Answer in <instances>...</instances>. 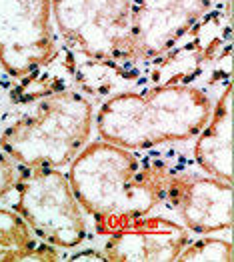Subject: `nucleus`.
Masks as SVG:
<instances>
[{"label": "nucleus", "instance_id": "nucleus-1", "mask_svg": "<svg viewBox=\"0 0 234 262\" xmlns=\"http://www.w3.org/2000/svg\"><path fill=\"white\" fill-rule=\"evenodd\" d=\"M174 174L171 164L98 140L86 144L70 162L72 192L94 219L96 234L110 236L144 219L166 202Z\"/></svg>", "mask_w": 234, "mask_h": 262}, {"label": "nucleus", "instance_id": "nucleus-2", "mask_svg": "<svg viewBox=\"0 0 234 262\" xmlns=\"http://www.w3.org/2000/svg\"><path fill=\"white\" fill-rule=\"evenodd\" d=\"M212 112L210 96L194 84H160L108 96L96 114L100 140L126 150H148L196 138Z\"/></svg>", "mask_w": 234, "mask_h": 262}, {"label": "nucleus", "instance_id": "nucleus-3", "mask_svg": "<svg viewBox=\"0 0 234 262\" xmlns=\"http://www.w3.org/2000/svg\"><path fill=\"white\" fill-rule=\"evenodd\" d=\"M94 108L82 92L64 88L38 98L0 134V150L24 168H62L86 146Z\"/></svg>", "mask_w": 234, "mask_h": 262}, {"label": "nucleus", "instance_id": "nucleus-4", "mask_svg": "<svg viewBox=\"0 0 234 262\" xmlns=\"http://www.w3.org/2000/svg\"><path fill=\"white\" fill-rule=\"evenodd\" d=\"M50 10L74 60L114 62L140 84L134 66L132 0H50Z\"/></svg>", "mask_w": 234, "mask_h": 262}, {"label": "nucleus", "instance_id": "nucleus-5", "mask_svg": "<svg viewBox=\"0 0 234 262\" xmlns=\"http://www.w3.org/2000/svg\"><path fill=\"white\" fill-rule=\"evenodd\" d=\"M14 210L40 241L76 248L86 238V219L68 176L58 168H26L14 182Z\"/></svg>", "mask_w": 234, "mask_h": 262}, {"label": "nucleus", "instance_id": "nucleus-6", "mask_svg": "<svg viewBox=\"0 0 234 262\" xmlns=\"http://www.w3.org/2000/svg\"><path fill=\"white\" fill-rule=\"evenodd\" d=\"M50 0H0V66L24 78L56 52Z\"/></svg>", "mask_w": 234, "mask_h": 262}, {"label": "nucleus", "instance_id": "nucleus-7", "mask_svg": "<svg viewBox=\"0 0 234 262\" xmlns=\"http://www.w3.org/2000/svg\"><path fill=\"white\" fill-rule=\"evenodd\" d=\"M232 0H132V42L138 76L150 60L180 44L192 28Z\"/></svg>", "mask_w": 234, "mask_h": 262}, {"label": "nucleus", "instance_id": "nucleus-8", "mask_svg": "<svg viewBox=\"0 0 234 262\" xmlns=\"http://www.w3.org/2000/svg\"><path fill=\"white\" fill-rule=\"evenodd\" d=\"M166 202L190 232L212 234L232 226V182L174 170Z\"/></svg>", "mask_w": 234, "mask_h": 262}, {"label": "nucleus", "instance_id": "nucleus-9", "mask_svg": "<svg viewBox=\"0 0 234 262\" xmlns=\"http://www.w3.org/2000/svg\"><path fill=\"white\" fill-rule=\"evenodd\" d=\"M190 242V230L164 216H144L108 236L104 258L108 262L176 260Z\"/></svg>", "mask_w": 234, "mask_h": 262}, {"label": "nucleus", "instance_id": "nucleus-10", "mask_svg": "<svg viewBox=\"0 0 234 262\" xmlns=\"http://www.w3.org/2000/svg\"><path fill=\"white\" fill-rule=\"evenodd\" d=\"M194 158L206 174L232 182V84L228 82L198 132Z\"/></svg>", "mask_w": 234, "mask_h": 262}, {"label": "nucleus", "instance_id": "nucleus-11", "mask_svg": "<svg viewBox=\"0 0 234 262\" xmlns=\"http://www.w3.org/2000/svg\"><path fill=\"white\" fill-rule=\"evenodd\" d=\"M36 244L34 230L16 210L0 208V262L28 260Z\"/></svg>", "mask_w": 234, "mask_h": 262}, {"label": "nucleus", "instance_id": "nucleus-12", "mask_svg": "<svg viewBox=\"0 0 234 262\" xmlns=\"http://www.w3.org/2000/svg\"><path fill=\"white\" fill-rule=\"evenodd\" d=\"M180 262L196 260H214V262H230L232 260V244L222 238H210L204 234V238L190 241L176 256Z\"/></svg>", "mask_w": 234, "mask_h": 262}, {"label": "nucleus", "instance_id": "nucleus-13", "mask_svg": "<svg viewBox=\"0 0 234 262\" xmlns=\"http://www.w3.org/2000/svg\"><path fill=\"white\" fill-rule=\"evenodd\" d=\"M16 178H18V172H16V166H14L12 158L0 150V200L14 188Z\"/></svg>", "mask_w": 234, "mask_h": 262}, {"label": "nucleus", "instance_id": "nucleus-14", "mask_svg": "<svg viewBox=\"0 0 234 262\" xmlns=\"http://www.w3.org/2000/svg\"><path fill=\"white\" fill-rule=\"evenodd\" d=\"M28 260H60V252L56 250L54 244L48 242H38L36 248L32 250V254L28 256Z\"/></svg>", "mask_w": 234, "mask_h": 262}, {"label": "nucleus", "instance_id": "nucleus-15", "mask_svg": "<svg viewBox=\"0 0 234 262\" xmlns=\"http://www.w3.org/2000/svg\"><path fill=\"white\" fill-rule=\"evenodd\" d=\"M68 260H107L102 252H96V250H86V252H76L72 254Z\"/></svg>", "mask_w": 234, "mask_h": 262}]
</instances>
